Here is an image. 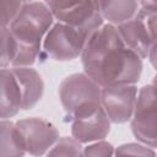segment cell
<instances>
[{
    "mask_svg": "<svg viewBox=\"0 0 157 157\" xmlns=\"http://www.w3.org/2000/svg\"><path fill=\"white\" fill-rule=\"evenodd\" d=\"M80 58L83 72L101 88L136 85L142 74V60L124 44L117 28L108 23L91 34Z\"/></svg>",
    "mask_w": 157,
    "mask_h": 157,
    "instance_id": "6da1fadb",
    "label": "cell"
},
{
    "mask_svg": "<svg viewBox=\"0 0 157 157\" xmlns=\"http://www.w3.org/2000/svg\"><path fill=\"white\" fill-rule=\"evenodd\" d=\"M101 87L85 72L66 76L59 86V98L64 110L74 119L96 113L101 105Z\"/></svg>",
    "mask_w": 157,
    "mask_h": 157,
    "instance_id": "7a4b0ae2",
    "label": "cell"
},
{
    "mask_svg": "<svg viewBox=\"0 0 157 157\" xmlns=\"http://www.w3.org/2000/svg\"><path fill=\"white\" fill-rule=\"evenodd\" d=\"M157 1H139V10L134 18L117 26L124 44L141 60L147 59L150 50L156 47Z\"/></svg>",
    "mask_w": 157,
    "mask_h": 157,
    "instance_id": "3957f363",
    "label": "cell"
},
{
    "mask_svg": "<svg viewBox=\"0 0 157 157\" xmlns=\"http://www.w3.org/2000/svg\"><path fill=\"white\" fill-rule=\"evenodd\" d=\"M54 22L45 1H22L9 29L18 44L42 45L45 34Z\"/></svg>",
    "mask_w": 157,
    "mask_h": 157,
    "instance_id": "277c9868",
    "label": "cell"
},
{
    "mask_svg": "<svg viewBox=\"0 0 157 157\" xmlns=\"http://www.w3.org/2000/svg\"><path fill=\"white\" fill-rule=\"evenodd\" d=\"M93 32V29L75 28L60 22H54L42 42V50L56 61L77 59L81 56Z\"/></svg>",
    "mask_w": 157,
    "mask_h": 157,
    "instance_id": "5b68a950",
    "label": "cell"
},
{
    "mask_svg": "<svg viewBox=\"0 0 157 157\" xmlns=\"http://www.w3.org/2000/svg\"><path fill=\"white\" fill-rule=\"evenodd\" d=\"M157 94L156 82L145 85L137 91L134 112L130 119L131 132L139 144L156 148L157 145Z\"/></svg>",
    "mask_w": 157,
    "mask_h": 157,
    "instance_id": "8992f818",
    "label": "cell"
},
{
    "mask_svg": "<svg viewBox=\"0 0 157 157\" xmlns=\"http://www.w3.org/2000/svg\"><path fill=\"white\" fill-rule=\"evenodd\" d=\"M54 21L75 28L98 29L104 25L97 1H45Z\"/></svg>",
    "mask_w": 157,
    "mask_h": 157,
    "instance_id": "52a82bcc",
    "label": "cell"
},
{
    "mask_svg": "<svg viewBox=\"0 0 157 157\" xmlns=\"http://www.w3.org/2000/svg\"><path fill=\"white\" fill-rule=\"evenodd\" d=\"M22 137L26 153L32 157H42L60 139L56 126L42 118H26L15 121Z\"/></svg>",
    "mask_w": 157,
    "mask_h": 157,
    "instance_id": "ba28073f",
    "label": "cell"
},
{
    "mask_svg": "<svg viewBox=\"0 0 157 157\" xmlns=\"http://www.w3.org/2000/svg\"><path fill=\"white\" fill-rule=\"evenodd\" d=\"M137 97L136 85L108 86L101 90V105L110 124L130 121Z\"/></svg>",
    "mask_w": 157,
    "mask_h": 157,
    "instance_id": "9c48e42d",
    "label": "cell"
},
{
    "mask_svg": "<svg viewBox=\"0 0 157 157\" xmlns=\"http://www.w3.org/2000/svg\"><path fill=\"white\" fill-rule=\"evenodd\" d=\"M109 131L110 121L102 108L88 117L74 119L71 123V137L81 145L105 140Z\"/></svg>",
    "mask_w": 157,
    "mask_h": 157,
    "instance_id": "30bf717a",
    "label": "cell"
},
{
    "mask_svg": "<svg viewBox=\"0 0 157 157\" xmlns=\"http://www.w3.org/2000/svg\"><path fill=\"white\" fill-rule=\"evenodd\" d=\"M21 92V109H32L43 97L44 82L40 74L33 67H10Z\"/></svg>",
    "mask_w": 157,
    "mask_h": 157,
    "instance_id": "8fae6325",
    "label": "cell"
},
{
    "mask_svg": "<svg viewBox=\"0 0 157 157\" xmlns=\"http://www.w3.org/2000/svg\"><path fill=\"white\" fill-rule=\"evenodd\" d=\"M21 92L11 69L0 70V120H10L21 109Z\"/></svg>",
    "mask_w": 157,
    "mask_h": 157,
    "instance_id": "7c38bea8",
    "label": "cell"
},
{
    "mask_svg": "<svg viewBox=\"0 0 157 157\" xmlns=\"http://www.w3.org/2000/svg\"><path fill=\"white\" fill-rule=\"evenodd\" d=\"M97 5L103 21L114 27L134 18L139 10V1L135 0L97 1Z\"/></svg>",
    "mask_w": 157,
    "mask_h": 157,
    "instance_id": "4fadbf2b",
    "label": "cell"
},
{
    "mask_svg": "<svg viewBox=\"0 0 157 157\" xmlns=\"http://www.w3.org/2000/svg\"><path fill=\"white\" fill-rule=\"evenodd\" d=\"M26 155L22 137L11 120H0V157H23Z\"/></svg>",
    "mask_w": 157,
    "mask_h": 157,
    "instance_id": "5bb4252c",
    "label": "cell"
},
{
    "mask_svg": "<svg viewBox=\"0 0 157 157\" xmlns=\"http://www.w3.org/2000/svg\"><path fill=\"white\" fill-rule=\"evenodd\" d=\"M18 43L10 32L9 27L0 28V70L11 67Z\"/></svg>",
    "mask_w": 157,
    "mask_h": 157,
    "instance_id": "9a60e30c",
    "label": "cell"
},
{
    "mask_svg": "<svg viewBox=\"0 0 157 157\" xmlns=\"http://www.w3.org/2000/svg\"><path fill=\"white\" fill-rule=\"evenodd\" d=\"M82 145L71 136L60 137L55 145L45 153V157H81Z\"/></svg>",
    "mask_w": 157,
    "mask_h": 157,
    "instance_id": "2e32d148",
    "label": "cell"
},
{
    "mask_svg": "<svg viewBox=\"0 0 157 157\" xmlns=\"http://www.w3.org/2000/svg\"><path fill=\"white\" fill-rule=\"evenodd\" d=\"M42 53V45H23L18 44L15 59L11 67H32L37 63Z\"/></svg>",
    "mask_w": 157,
    "mask_h": 157,
    "instance_id": "e0dca14e",
    "label": "cell"
},
{
    "mask_svg": "<svg viewBox=\"0 0 157 157\" xmlns=\"http://www.w3.org/2000/svg\"><path fill=\"white\" fill-rule=\"evenodd\" d=\"M113 157H156V151L139 142H129L114 148Z\"/></svg>",
    "mask_w": 157,
    "mask_h": 157,
    "instance_id": "ac0fdd59",
    "label": "cell"
},
{
    "mask_svg": "<svg viewBox=\"0 0 157 157\" xmlns=\"http://www.w3.org/2000/svg\"><path fill=\"white\" fill-rule=\"evenodd\" d=\"M114 156V146L105 141H98L93 144H88L82 147L81 157H113Z\"/></svg>",
    "mask_w": 157,
    "mask_h": 157,
    "instance_id": "d6986e66",
    "label": "cell"
},
{
    "mask_svg": "<svg viewBox=\"0 0 157 157\" xmlns=\"http://www.w3.org/2000/svg\"><path fill=\"white\" fill-rule=\"evenodd\" d=\"M21 5L22 1H0V28L10 26Z\"/></svg>",
    "mask_w": 157,
    "mask_h": 157,
    "instance_id": "ffe728a7",
    "label": "cell"
}]
</instances>
